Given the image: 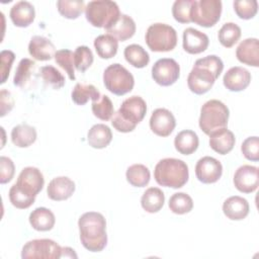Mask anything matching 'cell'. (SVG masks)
I'll return each instance as SVG.
<instances>
[{
	"label": "cell",
	"instance_id": "18",
	"mask_svg": "<svg viewBox=\"0 0 259 259\" xmlns=\"http://www.w3.org/2000/svg\"><path fill=\"white\" fill-rule=\"evenodd\" d=\"M209 44L208 36L193 28L188 27L183 31V49L186 53L196 55L204 52Z\"/></svg>",
	"mask_w": 259,
	"mask_h": 259
},
{
	"label": "cell",
	"instance_id": "12",
	"mask_svg": "<svg viewBox=\"0 0 259 259\" xmlns=\"http://www.w3.org/2000/svg\"><path fill=\"white\" fill-rule=\"evenodd\" d=\"M15 184L26 194L35 197L44 187L45 178L39 169L29 166L21 170Z\"/></svg>",
	"mask_w": 259,
	"mask_h": 259
},
{
	"label": "cell",
	"instance_id": "29",
	"mask_svg": "<svg viewBox=\"0 0 259 259\" xmlns=\"http://www.w3.org/2000/svg\"><path fill=\"white\" fill-rule=\"evenodd\" d=\"M165 195L164 192L158 187L148 188L141 198V204L144 210L150 213L158 212L164 205Z\"/></svg>",
	"mask_w": 259,
	"mask_h": 259
},
{
	"label": "cell",
	"instance_id": "45",
	"mask_svg": "<svg viewBox=\"0 0 259 259\" xmlns=\"http://www.w3.org/2000/svg\"><path fill=\"white\" fill-rule=\"evenodd\" d=\"M241 151L247 160L257 162L259 160V139L258 137L247 138L241 146Z\"/></svg>",
	"mask_w": 259,
	"mask_h": 259
},
{
	"label": "cell",
	"instance_id": "33",
	"mask_svg": "<svg viewBox=\"0 0 259 259\" xmlns=\"http://www.w3.org/2000/svg\"><path fill=\"white\" fill-rule=\"evenodd\" d=\"M124 58L127 63H130L133 67L141 69L145 68L150 62V56L146 52V50L137 44H133L127 46L123 52Z\"/></svg>",
	"mask_w": 259,
	"mask_h": 259
},
{
	"label": "cell",
	"instance_id": "21",
	"mask_svg": "<svg viewBox=\"0 0 259 259\" xmlns=\"http://www.w3.org/2000/svg\"><path fill=\"white\" fill-rule=\"evenodd\" d=\"M9 16L15 26L27 27L35 17V10L28 1H18L10 9Z\"/></svg>",
	"mask_w": 259,
	"mask_h": 259
},
{
	"label": "cell",
	"instance_id": "25",
	"mask_svg": "<svg viewBox=\"0 0 259 259\" xmlns=\"http://www.w3.org/2000/svg\"><path fill=\"white\" fill-rule=\"evenodd\" d=\"M30 226L38 232H47L54 228L56 218L53 211L47 207H36L29 214Z\"/></svg>",
	"mask_w": 259,
	"mask_h": 259
},
{
	"label": "cell",
	"instance_id": "48",
	"mask_svg": "<svg viewBox=\"0 0 259 259\" xmlns=\"http://www.w3.org/2000/svg\"><path fill=\"white\" fill-rule=\"evenodd\" d=\"M14 106V99L11 93L5 89H2L0 92V116L3 117L6 115Z\"/></svg>",
	"mask_w": 259,
	"mask_h": 259
},
{
	"label": "cell",
	"instance_id": "47",
	"mask_svg": "<svg viewBox=\"0 0 259 259\" xmlns=\"http://www.w3.org/2000/svg\"><path fill=\"white\" fill-rule=\"evenodd\" d=\"M1 57V84L5 83L8 76L9 72L12 67V63L15 59V55L12 51L9 50H4L0 54Z\"/></svg>",
	"mask_w": 259,
	"mask_h": 259
},
{
	"label": "cell",
	"instance_id": "14",
	"mask_svg": "<svg viewBox=\"0 0 259 259\" xmlns=\"http://www.w3.org/2000/svg\"><path fill=\"white\" fill-rule=\"evenodd\" d=\"M235 187L243 193L255 191L259 185V170L255 166L243 165L239 167L233 179Z\"/></svg>",
	"mask_w": 259,
	"mask_h": 259
},
{
	"label": "cell",
	"instance_id": "20",
	"mask_svg": "<svg viewBox=\"0 0 259 259\" xmlns=\"http://www.w3.org/2000/svg\"><path fill=\"white\" fill-rule=\"evenodd\" d=\"M55 45L47 37L41 35H34L28 44L29 55L37 61H49L56 54Z\"/></svg>",
	"mask_w": 259,
	"mask_h": 259
},
{
	"label": "cell",
	"instance_id": "8",
	"mask_svg": "<svg viewBox=\"0 0 259 259\" xmlns=\"http://www.w3.org/2000/svg\"><path fill=\"white\" fill-rule=\"evenodd\" d=\"M145 39L153 52H170L177 45V33L172 26L158 22L148 27Z\"/></svg>",
	"mask_w": 259,
	"mask_h": 259
},
{
	"label": "cell",
	"instance_id": "35",
	"mask_svg": "<svg viewBox=\"0 0 259 259\" xmlns=\"http://www.w3.org/2000/svg\"><path fill=\"white\" fill-rule=\"evenodd\" d=\"M59 13L68 19L78 18L85 9L83 0H59L57 2Z\"/></svg>",
	"mask_w": 259,
	"mask_h": 259
},
{
	"label": "cell",
	"instance_id": "23",
	"mask_svg": "<svg viewBox=\"0 0 259 259\" xmlns=\"http://www.w3.org/2000/svg\"><path fill=\"white\" fill-rule=\"evenodd\" d=\"M225 215L232 221H241L249 213V203L244 197L235 195L227 198L223 204Z\"/></svg>",
	"mask_w": 259,
	"mask_h": 259
},
{
	"label": "cell",
	"instance_id": "34",
	"mask_svg": "<svg viewBox=\"0 0 259 259\" xmlns=\"http://www.w3.org/2000/svg\"><path fill=\"white\" fill-rule=\"evenodd\" d=\"M125 177L131 185L135 187H144L148 185L151 178V173L145 165L134 164L127 168Z\"/></svg>",
	"mask_w": 259,
	"mask_h": 259
},
{
	"label": "cell",
	"instance_id": "46",
	"mask_svg": "<svg viewBox=\"0 0 259 259\" xmlns=\"http://www.w3.org/2000/svg\"><path fill=\"white\" fill-rule=\"evenodd\" d=\"M15 173L13 161L5 156L0 157V183L5 184L12 180Z\"/></svg>",
	"mask_w": 259,
	"mask_h": 259
},
{
	"label": "cell",
	"instance_id": "17",
	"mask_svg": "<svg viewBox=\"0 0 259 259\" xmlns=\"http://www.w3.org/2000/svg\"><path fill=\"white\" fill-rule=\"evenodd\" d=\"M75 183L69 177L59 176L52 179L47 188L49 198L55 201H62L70 198L75 191Z\"/></svg>",
	"mask_w": 259,
	"mask_h": 259
},
{
	"label": "cell",
	"instance_id": "27",
	"mask_svg": "<svg viewBox=\"0 0 259 259\" xmlns=\"http://www.w3.org/2000/svg\"><path fill=\"white\" fill-rule=\"evenodd\" d=\"M199 145L197 135L190 130L179 132L174 139L175 149L182 155H190L194 153Z\"/></svg>",
	"mask_w": 259,
	"mask_h": 259
},
{
	"label": "cell",
	"instance_id": "10",
	"mask_svg": "<svg viewBox=\"0 0 259 259\" xmlns=\"http://www.w3.org/2000/svg\"><path fill=\"white\" fill-rule=\"evenodd\" d=\"M57 242L51 239H35L24 244L21 251L22 259H58L62 258V249Z\"/></svg>",
	"mask_w": 259,
	"mask_h": 259
},
{
	"label": "cell",
	"instance_id": "44",
	"mask_svg": "<svg viewBox=\"0 0 259 259\" xmlns=\"http://www.w3.org/2000/svg\"><path fill=\"white\" fill-rule=\"evenodd\" d=\"M192 0H176L172 6V15L180 23H189Z\"/></svg>",
	"mask_w": 259,
	"mask_h": 259
},
{
	"label": "cell",
	"instance_id": "7",
	"mask_svg": "<svg viewBox=\"0 0 259 259\" xmlns=\"http://www.w3.org/2000/svg\"><path fill=\"white\" fill-rule=\"evenodd\" d=\"M103 83L109 92L121 96L133 90L135 79L127 69L122 65L115 63L109 65L104 70Z\"/></svg>",
	"mask_w": 259,
	"mask_h": 259
},
{
	"label": "cell",
	"instance_id": "9",
	"mask_svg": "<svg viewBox=\"0 0 259 259\" xmlns=\"http://www.w3.org/2000/svg\"><path fill=\"white\" fill-rule=\"evenodd\" d=\"M222 9L220 0H192L190 19L200 26L210 27L220 20Z\"/></svg>",
	"mask_w": 259,
	"mask_h": 259
},
{
	"label": "cell",
	"instance_id": "39",
	"mask_svg": "<svg viewBox=\"0 0 259 259\" xmlns=\"http://www.w3.org/2000/svg\"><path fill=\"white\" fill-rule=\"evenodd\" d=\"M40 76L46 85L55 90L61 89L65 85V77L63 74L53 66H44L39 70Z\"/></svg>",
	"mask_w": 259,
	"mask_h": 259
},
{
	"label": "cell",
	"instance_id": "16",
	"mask_svg": "<svg viewBox=\"0 0 259 259\" xmlns=\"http://www.w3.org/2000/svg\"><path fill=\"white\" fill-rule=\"evenodd\" d=\"M251 82L250 72L243 67H232L224 75L223 83L225 87L233 92L245 90Z\"/></svg>",
	"mask_w": 259,
	"mask_h": 259
},
{
	"label": "cell",
	"instance_id": "24",
	"mask_svg": "<svg viewBox=\"0 0 259 259\" xmlns=\"http://www.w3.org/2000/svg\"><path fill=\"white\" fill-rule=\"evenodd\" d=\"M105 30L107 34L112 35L117 40L124 41L134 36L136 32V23L131 16L126 14H120L116 22Z\"/></svg>",
	"mask_w": 259,
	"mask_h": 259
},
{
	"label": "cell",
	"instance_id": "36",
	"mask_svg": "<svg viewBox=\"0 0 259 259\" xmlns=\"http://www.w3.org/2000/svg\"><path fill=\"white\" fill-rule=\"evenodd\" d=\"M218 37L222 46L232 48L241 37V28L234 22H227L219 30Z\"/></svg>",
	"mask_w": 259,
	"mask_h": 259
},
{
	"label": "cell",
	"instance_id": "22",
	"mask_svg": "<svg viewBox=\"0 0 259 259\" xmlns=\"http://www.w3.org/2000/svg\"><path fill=\"white\" fill-rule=\"evenodd\" d=\"M235 142L234 134L227 127L217 130L209 135L210 148L221 155L230 153L235 146Z\"/></svg>",
	"mask_w": 259,
	"mask_h": 259
},
{
	"label": "cell",
	"instance_id": "30",
	"mask_svg": "<svg viewBox=\"0 0 259 259\" xmlns=\"http://www.w3.org/2000/svg\"><path fill=\"white\" fill-rule=\"evenodd\" d=\"M100 92L98 89L92 84H84V83H77L72 90V100L77 105H84L89 100L96 101L100 98Z\"/></svg>",
	"mask_w": 259,
	"mask_h": 259
},
{
	"label": "cell",
	"instance_id": "3",
	"mask_svg": "<svg viewBox=\"0 0 259 259\" xmlns=\"http://www.w3.org/2000/svg\"><path fill=\"white\" fill-rule=\"evenodd\" d=\"M147 112L146 101L141 96H131L123 100L119 109L111 117V124L120 133L133 132Z\"/></svg>",
	"mask_w": 259,
	"mask_h": 259
},
{
	"label": "cell",
	"instance_id": "26",
	"mask_svg": "<svg viewBox=\"0 0 259 259\" xmlns=\"http://www.w3.org/2000/svg\"><path fill=\"white\" fill-rule=\"evenodd\" d=\"M112 140V133L109 126L103 123L94 124L87 134V142L94 149L106 148Z\"/></svg>",
	"mask_w": 259,
	"mask_h": 259
},
{
	"label": "cell",
	"instance_id": "13",
	"mask_svg": "<svg viewBox=\"0 0 259 259\" xmlns=\"http://www.w3.org/2000/svg\"><path fill=\"white\" fill-rule=\"evenodd\" d=\"M222 174L223 166L221 162L213 157H202L195 165L196 178L204 184L217 182L221 178Z\"/></svg>",
	"mask_w": 259,
	"mask_h": 259
},
{
	"label": "cell",
	"instance_id": "32",
	"mask_svg": "<svg viewBox=\"0 0 259 259\" xmlns=\"http://www.w3.org/2000/svg\"><path fill=\"white\" fill-rule=\"evenodd\" d=\"M35 63L27 58L21 59L16 68L13 84L20 88H24L30 82L31 77H33V73L35 72Z\"/></svg>",
	"mask_w": 259,
	"mask_h": 259
},
{
	"label": "cell",
	"instance_id": "4",
	"mask_svg": "<svg viewBox=\"0 0 259 259\" xmlns=\"http://www.w3.org/2000/svg\"><path fill=\"white\" fill-rule=\"evenodd\" d=\"M188 166L180 159L165 158L155 166L154 178L161 186L181 188L188 181Z\"/></svg>",
	"mask_w": 259,
	"mask_h": 259
},
{
	"label": "cell",
	"instance_id": "1",
	"mask_svg": "<svg viewBox=\"0 0 259 259\" xmlns=\"http://www.w3.org/2000/svg\"><path fill=\"white\" fill-rule=\"evenodd\" d=\"M223 61L215 55L196 60L187 77V85L191 92L201 95L209 91L223 72Z\"/></svg>",
	"mask_w": 259,
	"mask_h": 259
},
{
	"label": "cell",
	"instance_id": "43",
	"mask_svg": "<svg viewBox=\"0 0 259 259\" xmlns=\"http://www.w3.org/2000/svg\"><path fill=\"white\" fill-rule=\"evenodd\" d=\"M233 5L236 14L241 19H251L258 11V2L256 0H236Z\"/></svg>",
	"mask_w": 259,
	"mask_h": 259
},
{
	"label": "cell",
	"instance_id": "11",
	"mask_svg": "<svg viewBox=\"0 0 259 259\" xmlns=\"http://www.w3.org/2000/svg\"><path fill=\"white\" fill-rule=\"evenodd\" d=\"M180 75L178 63L171 58L158 60L152 67V78L161 86H170L174 84Z\"/></svg>",
	"mask_w": 259,
	"mask_h": 259
},
{
	"label": "cell",
	"instance_id": "38",
	"mask_svg": "<svg viewBox=\"0 0 259 259\" xmlns=\"http://www.w3.org/2000/svg\"><path fill=\"white\" fill-rule=\"evenodd\" d=\"M92 112L101 120H109L114 114V108L111 99L107 95H101L96 101H92Z\"/></svg>",
	"mask_w": 259,
	"mask_h": 259
},
{
	"label": "cell",
	"instance_id": "31",
	"mask_svg": "<svg viewBox=\"0 0 259 259\" xmlns=\"http://www.w3.org/2000/svg\"><path fill=\"white\" fill-rule=\"evenodd\" d=\"M94 48L101 59H111L117 53L118 40L110 34H101L94 39Z\"/></svg>",
	"mask_w": 259,
	"mask_h": 259
},
{
	"label": "cell",
	"instance_id": "15",
	"mask_svg": "<svg viewBox=\"0 0 259 259\" xmlns=\"http://www.w3.org/2000/svg\"><path fill=\"white\" fill-rule=\"evenodd\" d=\"M176 125L173 113L166 108H157L152 112L150 118V128L159 137H168L172 134Z\"/></svg>",
	"mask_w": 259,
	"mask_h": 259
},
{
	"label": "cell",
	"instance_id": "6",
	"mask_svg": "<svg viewBox=\"0 0 259 259\" xmlns=\"http://www.w3.org/2000/svg\"><path fill=\"white\" fill-rule=\"evenodd\" d=\"M87 21L95 27L109 28L120 16L118 5L109 0L90 1L85 7Z\"/></svg>",
	"mask_w": 259,
	"mask_h": 259
},
{
	"label": "cell",
	"instance_id": "19",
	"mask_svg": "<svg viewBox=\"0 0 259 259\" xmlns=\"http://www.w3.org/2000/svg\"><path fill=\"white\" fill-rule=\"evenodd\" d=\"M236 57L239 62L252 66H259V40L255 37H249L240 42L236 50Z\"/></svg>",
	"mask_w": 259,
	"mask_h": 259
},
{
	"label": "cell",
	"instance_id": "5",
	"mask_svg": "<svg viewBox=\"0 0 259 259\" xmlns=\"http://www.w3.org/2000/svg\"><path fill=\"white\" fill-rule=\"evenodd\" d=\"M229 116L230 111L225 103L218 99H210L200 108L199 127L205 135L209 136L217 130L227 127Z\"/></svg>",
	"mask_w": 259,
	"mask_h": 259
},
{
	"label": "cell",
	"instance_id": "28",
	"mask_svg": "<svg viewBox=\"0 0 259 259\" xmlns=\"http://www.w3.org/2000/svg\"><path fill=\"white\" fill-rule=\"evenodd\" d=\"M36 131L33 126L22 123L14 126L11 131V141L18 148H27L36 140Z\"/></svg>",
	"mask_w": 259,
	"mask_h": 259
},
{
	"label": "cell",
	"instance_id": "41",
	"mask_svg": "<svg viewBox=\"0 0 259 259\" xmlns=\"http://www.w3.org/2000/svg\"><path fill=\"white\" fill-rule=\"evenodd\" d=\"M55 61L56 63L62 68L64 69L69 78L71 80H75V71H74V53L70 50L64 49V50H59L56 52L55 54Z\"/></svg>",
	"mask_w": 259,
	"mask_h": 259
},
{
	"label": "cell",
	"instance_id": "42",
	"mask_svg": "<svg viewBox=\"0 0 259 259\" xmlns=\"http://www.w3.org/2000/svg\"><path fill=\"white\" fill-rule=\"evenodd\" d=\"M93 54L86 46H79L74 52V66L80 72H85L93 63Z\"/></svg>",
	"mask_w": 259,
	"mask_h": 259
},
{
	"label": "cell",
	"instance_id": "37",
	"mask_svg": "<svg viewBox=\"0 0 259 259\" xmlns=\"http://www.w3.org/2000/svg\"><path fill=\"white\" fill-rule=\"evenodd\" d=\"M168 205L173 213L184 214L191 211L193 207V200L187 193L177 192L171 195Z\"/></svg>",
	"mask_w": 259,
	"mask_h": 259
},
{
	"label": "cell",
	"instance_id": "2",
	"mask_svg": "<svg viewBox=\"0 0 259 259\" xmlns=\"http://www.w3.org/2000/svg\"><path fill=\"white\" fill-rule=\"evenodd\" d=\"M80 241L90 252H100L107 244L106 221L100 212L87 211L78 220Z\"/></svg>",
	"mask_w": 259,
	"mask_h": 259
},
{
	"label": "cell",
	"instance_id": "40",
	"mask_svg": "<svg viewBox=\"0 0 259 259\" xmlns=\"http://www.w3.org/2000/svg\"><path fill=\"white\" fill-rule=\"evenodd\" d=\"M9 200L13 206L19 209H25L28 208L30 205L33 204L35 197L26 194L21 189L17 187V185L14 183L10 189H9Z\"/></svg>",
	"mask_w": 259,
	"mask_h": 259
}]
</instances>
